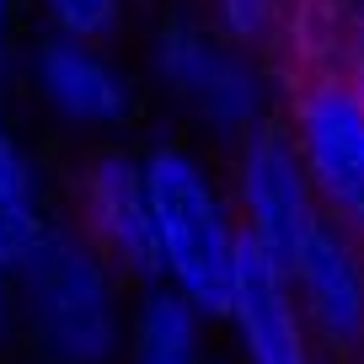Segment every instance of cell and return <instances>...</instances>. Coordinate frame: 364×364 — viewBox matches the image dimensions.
<instances>
[{
	"label": "cell",
	"mask_w": 364,
	"mask_h": 364,
	"mask_svg": "<svg viewBox=\"0 0 364 364\" xmlns=\"http://www.w3.org/2000/svg\"><path fill=\"white\" fill-rule=\"evenodd\" d=\"M11 11L16 0H0V75H6V59H11Z\"/></svg>",
	"instance_id": "obj_14"
},
{
	"label": "cell",
	"mask_w": 364,
	"mask_h": 364,
	"mask_svg": "<svg viewBox=\"0 0 364 364\" xmlns=\"http://www.w3.org/2000/svg\"><path fill=\"white\" fill-rule=\"evenodd\" d=\"M0 332H6V289H0Z\"/></svg>",
	"instance_id": "obj_17"
},
{
	"label": "cell",
	"mask_w": 364,
	"mask_h": 364,
	"mask_svg": "<svg viewBox=\"0 0 364 364\" xmlns=\"http://www.w3.org/2000/svg\"><path fill=\"white\" fill-rule=\"evenodd\" d=\"M295 139L316 198L364 236V102L348 80H311L295 102Z\"/></svg>",
	"instance_id": "obj_3"
},
{
	"label": "cell",
	"mask_w": 364,
	"mask_h": 364,
	"mask_svg": "<svg viewBox=\"0 0 364 364\" xmlns=\"http://www.w3.org/2000/svg\"><path fill=\"white\" fill-rule=\"evenodd\" d=\"M289 284H295L306 316L332 343H353L364 332V262L338 225H321L311 236V247L289 268Z\"/></svg>",
	"instance_id": "obj_9"
},
{
	"label": "cell",
	"mask_w": 364,
	"mask_h": 364,
	"mask_svg": "<svg viewBox=\"0 0 364 364\" xmlns=\"http://www.w3.org/2000/svg\"><path fill=\"white\" fill-rule=\"evenodd\" d=\"M241 198H247V230L268 247V257L284 273L300 262V252L311 247V236L327 225V220H321V204H316V188H311V177H306V161L279 134H262V139L247 145Z\"/></svg>",
	"instance_id": "obj_4"
},
{
	"label": "cell",
	"mask_w": 364,
	"mask_h": 364,
	"mask_svg": "<svg viewBox=\"0 0 364 364\" xmlns=\"http://www.w3.org/2000/svg\"><path fill=\"white\" fill-rule=\"evenodd\" d=\"M139 364H198V359H139Z\"/></svg>",
	"instance_id": "obj_16"
},
{
	"label": "cell",
	"mask_w": 364,
	"mask_h": 364,
	"mask_svg": "<svg viewBox=\"0 0 364 364\" xmlns=\"http://www.w3.org/2000/svg\"><path fill=\"white\" fill-rule=\"evenodd\" d=\"M43 11H48V22H54V33L97 43V38H107L118 27L124 0H43Z\"/></svg>",
	"instance_id": "obj_12"
},
{
	"label": "cell",
	"mask_w": 364,
	"mask_h": 364,
	"mask_svg": "<svg viewBox=\"0 0 364 364\" xmlns=\"http://www.w3.org/2000/svg\"><path fill=\"white\" fill-rule=\"evenodd\" d=\"M86 209L97 236L107 241L124 268H134L139 279H166L161 262V236H156V209H150L145 166L129 156H102L86 177Z\"/></svg>",
	"instance_id": "obj_7"
},
{
	"label": "cell",
	"mask_w": 364,
	"mask_h": 364,
	"mask_svg": "<svg viewBox=\"0 0 364 364\" xmlns=\"http://www.w3.org/2000/svg\"><path fill=\"white\" fill-rule=\"evenodd\" d=\"M156 65H161V75H166L188 102L204 107L220 129H241L247 118H257V107H262L257 75H252L230 48L209 43L193 27H166L161 43H156Z\"/></svg>",
	"instance_id": "obj_6"
},
{
	"label": "cell",
	"mask_w": 364,
	"mask_h": 364,
	"mask_svg": "<svg viewBox=\"0 0 364 364\" xmlns=\"http://www.w3.org/2000/svg\"><path fill=\"white\" fill-rule=\"evenodd\" d=\"M220 27H225L236 43H257L273 33V16H279V0H215Z\"/></svg>",
	"instance_id": "obj_13"
},
{
	"label": "cell",
	"mask_w": 364,
	"mask_h": 364,
	"mask_svg": "<svg viewBox=\"0 0 364 364\" xmlns=\"http://www.w3.org/2000/svg\"><path fill=\"white\" fill-rule=\"evenodd\" d=\"M230 321H236L247 364H311V343H306V321H300V306H295V284H289V273L268 257V247L252 230H241Z\"/></svg>",
	"instance_id": "obj_5"
},
{
	"label": "cell",
	"mask_w": 364,
	"mask_h": 364,
	"mask_svg": "<svg viewBox=\"0 0 364 364\" xmlns=\"http://www.w3.org/2000/svg\"><path fill=\"white\" fill-rule=\"evenodd\" d=\"M359 33H364V22H359Z\"/></svg>",
	"instance_id": "obj_18"
},
{
	"label": "cell",
	"mask_w": 364,
	"mask_h": 364,
	"mask_svg": "<svg viewBox=\"0 0 364 364\" xmlns=\"http://www.w3.org/2000/svg\"><path fill=\"white\" fill-rule=\"evenodd\" d=\"M48 225L38 209V188H33V166H27L16 134L0 118V273H22L33 262V252L43 247Z\"/></svg>",
	"instance_id": "obj_10"
},
{
	"label": "cell",
	"mask_w": 364,
	"mask_h": 364,
	"mask_svg": "<svg viewBox=\"0 0 364 364\" xmlns=\"http://www.w3.org/2000/svg\"><path fill=\"white\" fill-rule=\"evenodd\" d=\"M145 188L156 209V236L166 279L182 300H193L198 316H230L236 289V252L241 230L230 225L220 193L182 150H150L145 156Z\"/></svg>",
	"instance_id": "obj_1"
},
{
	"label": "cell",
	"mask_w": 364,
	"mask_h": 364,
	"mask_svg": "<svg viewBox=\"0 0 364 364\" xmlns=\"http://www.w3.org/2000/svg\"><path fill=\"white\" fill-rule=\"evenodd\" d=\"M38 91L48 97L54 113H65L70 124H118L129 113V86L113 65H107L86 38H43L33 54Z\"/></svg>",
	"instance_id": "obj_8"
},
{
	"label": "cell",
	"mask_w": 364,
	"mask_h": 364,
	"mask_svg": "<svg viewBox=\"0 0 364 364\" xmlns=\"http://www.w3.org/2000/svg\"><path fill=\"white\" fill-rule=\"evenodd\" d=\"M139 359H198V311L177 289H156L139 311Z\"/></svg>",
	"instance_id": "obj_11"
},
{
	"label": "cell",
	"mask_w": 364,
	"mask_h": 364,
	"mask_svg": "<svg viewBox=\"0 0 364 364\" xmlns=\"http://www.w3.org/2000/svg\"><path fill=\"white\" fill-rule=\"evenodd\" d=\"M348 86H353V97H359V102H364V59H359V65H353V75H348Z\"/></svg>",
	"instance_id": "obj_15"
},
{
	"label": "cell",
	"mask_w": 364,
	"mask_h": 364,
	"mask_svg": "<svg viewBox=\"0 0 364 364\" xmlns=\"http://www.w3.org/2000/svg\"><path fill=\"white\" fill-rule=\"evenodd\" d=\"M22 279H27V306H33L38 338L48 343V353L70 364H97L113 353L118 343L113 289H107V273L91 257L86 241H75L70 230H48L33 262L22 268Z\"/></svg>",
	"instance_id": "obj_2"
}]
</instances>
